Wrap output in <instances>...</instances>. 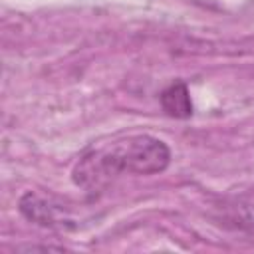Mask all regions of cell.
I'll use <instances>...</instances> for the list:
<instances>
[{
    "mask_svg": "<svg viewBox=\"0 0 254 254\" xmlns=\"http://www.w3.org/2000/svg\"><path fill=\"white\" fill-rule=\"evenodd\" d=\"M171 163V149L153 135H125L93 145L75 163L71 179L77 187L99 190L125 175H157Z\"/></svg>",
    "mask_w": 254,
    "mask_h": 254,
    "instance_id": "cell-1",
    "label": "cell"
},
{
    "mask_svg": "<svg viewBox=\"0 0 254 254\" xmlns=\"http://www.w3.org/2000/svg\"><path fill=\"white\" fill-rule=\"evenodd\" d=\"M20 212L28 218L34 220L42 226H56L60 222V212L54 204H50L46 198L38 196L36 192H26L20 198Z\"/></svg>",
    "mask_w": 254,
    "mask_h": 254,
    "instance_id": "cell-2",
    "label": "cell"
},
{
    "mask_svg": "<svg viewBox=\"0 0 254 254\" xmlns=\"http://www.w3.org/2000/svg\"><path fill=\"white\" fill-rule=\"evenodd\" d=\"M161 107L167 115L185 119L192 115V101L189 95V89L185 83H173L161 93Z\"/></svg>",
    "mask_w": 254,
    "mask_h": 254,
    "instance_id": "cell-3",
    "label": "cell"
}]
</instances>
